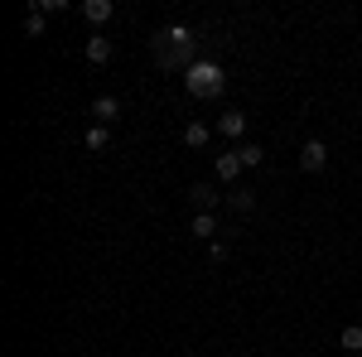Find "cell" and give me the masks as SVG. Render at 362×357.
I'll list each match as a JSON object with an SVG mask.
<instances>
[{
	"label": "cell",
	"mask_w": 362,
	"mask_h": 357,
	"mask_svg": "<svg viewBox=\"0 0 362 357\" xmlns=\"http://www.w3.org/2000/svg\"><path fill=\"white\" fill-rule=\"evenodd\" d=\"M184 87H189V97H223V87H227V78H223V68L218 63H194L189 73H184Z\"/></svg>",
	"instance_id": "obj_2"
},
{
	"label": "cell",
	"mask_w": 362,
	"mask_h": 357,
	"mask_svg": "<svg viewBox=\"0 0 362 357\" xmlns=\"http://www.w3.org/2000/svg\"><path fill=\"white\" fill-rule=\"evenodd\" d=\"M218 131H223L227 140H242L247 136V111H223V116H218Z\"/></svg>",
	"instance_id": "obj_6"
},
{
	"label": "cell",
	"mask_w": 362,
	"mask_h": 357,
	"mask_svg": "<svg viewBox=\"0 0 362 357\" xmlns=\"http://www.w3.org/2000/svg\"><path fill=\"white\" fill-rule=\"evenodd\" d=\"M83 15L92 20V25H107V20L116 15V5H112V0H87V5H83Z\"/></svg>",
	"instance_id": "obj_10"
},
{
	"label": "cell",
	"mask_w": 362,
	"mask_h": 357,
	"mask_svg": "<svg viewBox=\"0 0 362 357\" xmlns=\"http://www.w3.org/2000/svg\"><path fill=\"white\" fill-rule=\"evenodd\" d=\"M112 145V126H92L87 131V150H107Z\"/></svg>",
	"instance_id": "obj_16"
},
{
	"label": "cell",
	"mask_w": 362,
	"mask_h": 357,
	"mask_svg": "<svg viewBox=\"0 0 362 357\" xmlns=\"http://www.w3.org/2000/svg\"><path fill=\"white\" fill-rule=\"evenodd\" d=\"M208 136H213V131H208L203 121H189V126H184V145H189V150H203Z\"/></svg>",
	"instance_id": "obj_11"
},
{
	"label": "cell",
	"mask_w": 362,
	"mask_h": 357,
	"mask_svg": "<svg viewBox=\"0 0 362 357\" xmlns=\"http://www.w3.org/2000/svg\"><path fill=\"white\" fill-rule=\"evenodd\" d=\"M338 348H343V353H362V329L358 324H348V329L338 333Z\"/></svg>",
	"instance_id": "obj_13"
},
{
	"label": "cell",
	"mask_w": 362,
	"mask_h": 357,
	"mask_svg": "<svg viewBox=\"0 0 362 357\" xmlns=\"http://www.w3.org/2000/svg\"><path fill=\"white\" fill-rule=\"evenodd\" d=\"M213 174H218L223 184H237V179H242V160H237V150L218 155V160H213Z\"/></svg>",
	"instance_id": "obj_5"
},
{
	"label": "cell",
	"mask_w": 362,
	"mask_h": 357,
	"mask_svg": "<svg viewBox=\"0 0 362 357\" xmlns=\"http://www.w3.org/2000/svg\"><path fill=\"white\" fill-rule=\"evenodd\" d=\"M189 203H194L198 213H218L223 208V193L213 189V184H189Z\"/></svg>",
	"instance_id": "obj_4"
},
{
	"label": "cell",
	"mask_w": 362,
	"mask_h": 357,
	"mask_svg": "<svg viewBox=\"0 0 362 357\" xmlns=\"http://www.w3.org/2000/svg\"><path fill=\"white\" fill-rule=\"evenodd\" d=\"M227 208H237V213H251V208H256V193H251V189H232V193H227Z\"/></svg>",
	"instance_id": "obj_12"
},
{
	"label": "cell",
	"mask_w": 362,
	"mask_h": 357,
	"mask_svg": "<svg viewBox=\"0 0 362 357\" xmlns=\"http://www.w3.org/2000/svg\"><path fill=\"white\" fill-rule=\"evenodd\" d=\"M87 63H112V39L107 34H92L87 39Z\"/></svg>",
	"instance_id": "obj_9"
},
{
	"label": "cell",
	"mask_w": 362,
	"mask_h": 357,
	"mask_svg": "<svg viewBox=\"0 0 362 357\" xmlns=\"http://www.w3.org/2000/svg\"><path fill=\"white\" fill-rule=\"evenodd\" d=\"M208 256H213V261H227L232 251H227V242H208Z\"/></svg>",
	"instance_id": "obj_17"
},
{
	"label": "cell",
	"mask_w": 362,
	"mask_h": 357,
	"mask_svg": "<svg viewBox=\"0 0 362 357\" xmlns=\"http://www.w3.org/2000/svg\"><path fill=\"white\" fill-rule=\"evenodd\" d=\"M92 116H97V126H112L116 116H121V102L116 97H97L92 102Z\"/></svg>",
	"instance_id": "obj_8"
},
{
	"label": "cell",
	"mask_w": 362,
	"mask_h": 357,
	"mask_svg": "<svg viewBox=\"0 0 362 357\" xmlns=\"http://www.w3.org/2000/svg\"><path fill=\"white\" fill-rule=\"evenodd\" d=\"M189 232H194L198 242H218V213H194Z\"/></svg>",
	"instance_id": "obj_7"
},
{
	"label": "cell",
	"mask_w": 362,
	"mask_h": 357,
	"mask_svg": "<svg viewBox=\"0 0 362 357\" xmlns=\"http://www.w3.org/2000/svg\"><path fill=\"white\" fill-rule=\"evenodd\" d=\"M324 165H329V145H324V140H305V145H300V169H305V174H319Z\"/></svg>",
	"instance_id": "obj_3"
},
{
	"label": "cell",
	"mask_w": 362,
	"mask_h": 357,
	"mask_svg": "<svg viewBox=\"0 0 362 357\" xmlns=\"http://www.w3.org/2000/svg\"><path fill=\"white\" fill-rule=\"evenodd\" d=\"M39 10L44 15H58V10H68V0H39Z\"/></svg>",
	"instance_id": "obj_18"
},
{
	"label": "cell",
	"mask_w": 362,
	"mask_h": 357,
	"mask_svg": "<svg viewBox=\"0 0 362 357\" xmlns=\"http://www.w3.org/2000/svg\"><path fill=\"white\" fill-rule=\"evenodd\" d=\"M44 29H49V20H44V10L34 5V10H29V15H25V34H29V39H39Z\"/></svg>",
	"instance_id": "obj_14"
},
{
	"label": "cell",
	"mask_w": 362,
	"mask_h": 357,
	"mask_svg": "<svg viewBox=\"0 0 362 357\" xmlns=\"http://www.w3.org/2000/svg\"><path fill=\"white\" fill-rule=\"evenodd\" d=\"M150 49H155V58H160V68H194V29L189 25H174V29H160L155 39H150Z\"/></svg>",
	"instance_id": "obj_1"
},
{
	"label": "cell",
	"mask_w": 362,
	"mask_h": 357,
	"mask_svg": "<svg viewBox=\"0 0 362 357\" xmlns=\"http://www.w3.org/2000/svg\"><path fill=\"white\" fill-rule=\"evenodd\" d=\"M237 160H242V169H261V145H237Z\"/></svg>",
	"instance_id": "obj_15"
}]
</instances>
